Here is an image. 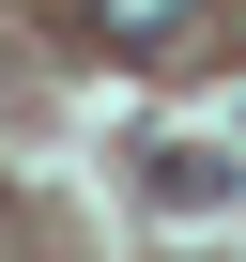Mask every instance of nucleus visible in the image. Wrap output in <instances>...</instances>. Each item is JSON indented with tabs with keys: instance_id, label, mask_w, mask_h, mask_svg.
Wrapping results in <instances>:
<instances>
[{
	"instance_id": "1",
	"label": "nucleus",
	"mask_w": 246,
	"mask_h": 262,
	"mask_svg": "<svg viewBox=\"0 0 246 262\" xmlns=\"http://www.w3.org/2000/svg\"><path fill=\"white\" fill-rule=\"evenodd\" d=\"M200 0H92V31H123V47H154V31H185Z\"/></svg>"
}]
</instances>
